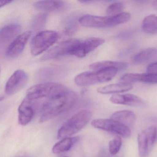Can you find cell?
<instances>
[{
  "instance_id": "cell-15",
  "label": "cell",
  "mask_w": 157,
  "mask_h": 157,
  "mask_svg": "<svg viewBox=\"0 0 157 157\" xmlns=\"http://www.w3.org/2000/svg\"><path fill=\"white\" fill-rule=\"evenodd\" d=\"M109 16H98L86 15L79 19L81 25L91 28H106L108 27Z\"/></svg>"
},
{
  "instance_id": "cell-5",
  "label": "cell",
  "mask_w": 157,
  "mask_h": 157,
  "mask_svg": "<svg viewBox=\"0 0 157 157\" xmlns=\"http://www.w3.org/2000/svg\"><path fill=\"white\" fill-rule=\"evenodd\" d=\"M59 36L55 31H44L38 33L31 41V54L36 56L45 52L57 42Z\"/></svg>"
},
{
  "instance_id": "cell-22",
  "label": "cell",
  "mask_w": 157,
  "mask_h": 157,
  "mask_svg": "<svg viewBox=\"0 0 157 157\" xmlns=\"http://www.w3.org/2000/svg\"><path fill=\"white\" fill-rule=\"evenodd\" d=\"M157 48H146L136 54L133 58V62L135 64H140L147 62L156 56Z\"/></svg>"
},
{
  "instance_id": "cell-21",
  "label": "cell",
  "mask_w": 157,
  "mask_h": 157,
  "mask_svg": "<svg viewBox=\"0 0 157 157\" xmlns=\"http://www.w3.org/2000/svg\"><path fill=\"white\" fill-rule=\"evenodd\" d=\"M78 140V137H67L62 139L53 146L52 151L55 154H59L67 151L71 149Z\"/></svg>"
},
{
  "instance_id": "cell-10",
  "label": "cell",
  "mask_w": 157,
  "mask_h": 157,
  "mask_svg": "<svg viewBox=\"0 0 157 157\" xmlns=\"http://www.w3.org/2000/svg\"><path fill=\"white\" fill-rule=\"evenodd\" d=\"M28 78V75L25 71L22 70L16 71L6 83L5 93L9 95L17 93L25 86Z\"/></svg>"
},
{
  "instance_id": "cell-8",
  "label": "cell",
  "mask_w": 157,
  "mask_h": 157,
  "mask_svg": "<svg viewBox=\"0 0 157 157\" xmlns=\"http://www.w3.org/2000/svg\"><path fill=\"white\" fill-rule=\"evenodd\" d=\"M79 40L72 39L63 41L49 49L42 57V60L55 59L63 56L71 55L72 51Z\"/></svg>"
},
{
  "instance_id": "cell-17",
  "label": "cell",
  "mask_w": 157,
  "mask_h": 157,
  "mask_svg": "<svg viewBox=\"0 0 157 157\" xmlns=\"http://www.w3.org/2000/svg\"><path fill=\"white\" fill-rule=\"evenodd\" d=\"M21 31V26L17 24H10L2 27L0 32L1 44H6L16 36Z\"/></svg>"
},
{
  "instance_id": "cell-30",
  "label": "cell",
  "mask_w": 157,
  "mask_h": 157,
  "mask_svg": "<svg viewBox=\"0 0 157 157\" xmlns=\"http://www.w3.org/2000/svg\"><path fill=\"white\" fill-rule=\"evenodd\" d=\"M135 48H136V44H133L132 45L128 47V48H126L124 51L119 53V56H120L123 57L124 56H126L127 55L130 53L131 51H133V50L135 49Z\"/></svg>"
},
{
  "instance_id": "cell-9",
  "label": "cell",
  "mask_w": 157,
  "mask_h": 157,
  "mask_svg": "<svg viewBox=\"0 0 157 157\" xmlns=\"http://www.w3.org/2000/svg\"><path fill=\"white\" fill-rule=\"evenodd\" d=\"M105 43L104 39L100 37H90L84 41H79L72 51L71 55L83 58Z\"/></svg>"
},
{
  "instance_id": "cell-3",
  "label": "cell",
  "mask_w": 157,
  "mask_h": 157,
  "mask_svg": "<svg viewBox=\"0 0 157 157\" xmlns=\"http://www.w3.org/2000/svg\"><path fill=\"white\" fill-rule=\"evenodd\" d=\"M118 70L116 68H109L96 71H86L77 75L75 82L80 86H88L97 83L107 82L116 75Z\"/></svg>"
},
{
  "instance_id": "cell-29",
  "label": "cell",
  "mask_w": 157,
  "mask_h": 157,
  "mask_svg": "<svg viewBox=\"0 0 157 157\" xmlns=\"http://www.w3.org/2000/svg\"><path fill=\"white\" fill-rule=\"evenodd\" d=\"M147 73L157 75V62L149 65L147 67Z\"/></svg>"
},
{
  "instance_id": "cell-31",
  "label": "cell",
  "mask_w": 157,
  "mask_h": 157,
  "mask_svg": "<svg viewBox=\"0 0 157 157\" xmlns=\"http://www.w3.org/2000/svg\"><path fill=\"white\" fill-rule=\"evenodd\" d=\"M12 1H4L1 2V7L2 8V7H4L5 5L9 4L12 2Z\"/></svg>"
},
{
  "instance_id": "cell-18",
  "label": "cell",
  "mask_w": 157,
  "mask_h": 157,
  "mask_svg": "<svg viewBox=\"0 0 157 157\" xmlns=\"http://www.w3.org/2000/svg\"><path fill=\"white\" fill-rule=\"evenodd\" d=\"M133 88V86L131 83L120 82L100 87L98 88L97 92L101 94H112L128 91Z\"/></svg>"
},
{
  "instance_id": "cell-23",
  "label": "cell",
  "mask_w": 157,
  "mask_h": 157,
  "mask_svg": "<svg viewBox=\"0 0 157 157\" xmlns=\"http://www.w3.org/2000/svg\"><path fill=\"white\" fill-rule=\"evenodd\" d=\"M144 33L150 34H157V15L151 14L144 18L141 25Z\"/></svg>"
},
{
  "instance_id": "cell-2",
  "label": "cell",
  "mask_w": 157,
  "mask_h": 157,
  "mask_svg": "<svg viewBox=\"0 0 157 157\" xmlns=\"http://www.w3.org/2000/svg\"><path fill=\"white\" fill-rule=\"evenodd\" d=\"M92 117V113L86 109L81 110L67 120L59 129L57 138L62 139L80 131L89 123Z\"/></svg>"
},
{
  "instance_id": "cell-27",
  "label": "cell",
  "mask_w": 157,
  "mask_h": 157,
  "mask_svg": "<svg viewBox=\"0 0 157 157\" xmlns=\"http://www.w3.org/2000/svg\"><path fill=\"white\" fill-rule=\"evenodd\" d=\"M46 19V17L45 15H44V14L38 15L33 19V26L36 28H40L44 24Z\"/></svg>"
},
{
  "instance_id": "cell-4",
  "label": "cell",
  "mask_w": 157,
  "mask_h": 157,
  "mask_svg": "<svg viewBox=\"0 0 157 157\" xmlns=\"http://www.w3.org/2000/svg\"><path fill=\"white\" fill-rule=\"evenodd\" d=\"M66 86L56 82L36 84L28 90L26 98L30 100H38L53 97L68 90Z\"/></svg>"
},
{
  "instance_id": "cell-25",
  "label": "cell",
  "mask_w": 157,
  "mask_h": 157,
  "mask_svg": "<svg viewBox=\"0 0 157 157\" xmlns=\"http://www.w3.org/2000/svg\"><path fill=\"white\" fill-rule=\"evenodd\" d=\"M122 145V139L120 136H117L113 139L111 140L109 143V151L112 155L117 154Z\"/></svg>"
},
{
  "instance_id": "cell-26",
  "label": "cell",
  "mask_w": 157,
  "mask_h": 157,
  "mask_svg": "<svg viewBox=\"0 0 157 157\" xmlns=\"http://www.w3.org/2000/svg\"><path fill=\"white\" fill-rule=\"evenodd\" d=\"M124 8V5L123 2H116L112 3L108 6L106 10V14L108 16H114L122 13Z\"/></svg>"
},
{
  "instance_id": "cell-7",
  "label": "cell",
  "mask_w": 157,
  "mask_h": 157,
  "mask_svg": "<svg viewBox=\"0 0 157 157\" xmlns=\"http://www.w3.org/2000/svg\"><path fill=\"white\" fill-rule=\"evenodd\" d=\"M91 125L98 129L113 132L124 138L131 136L130 128L112 119H96L93 120Z\"/></svg>"
},
{
  "instance_id": "cell-13",
  "label": "cell",
  "mask_w": 157,
  "mask_h": 157,
  "mask_svg": "<svg viewBox=\"0 0 157 157\" xmlns=\"http://www.w3.org/2000/svg\"><path fill=\"white\" fill-rule=\"evenodd\" d=\"M18 112L19 124L22 126L28 124L34 114V104L32 101L25 97L19 106Z\"/></svg>"
},
{
  "instance_id": "cell-24",
  "label": "cell",
  "mask_w": 157,
  "mask_h": 157,
  "mask_svg": "<svg viewBox=\"0 0 157 157\" xmlns=\"http://www.w3.org/2000/svg\"><path fill=\"white\" fill-rule=\"evenodd\" d=\"M131 19V14L128 12H122L114 16H109L108 27H113L127 22Z\"/></svg>"
},
{
  "instance_id": "cell-32",
  "label": "cell",
  "mask_w": 157,
  "mask_h": 157,
  "mask_svg": "<svg viewBox=\"0 0 157 157\" xmlns=\"http://www.w3.org/2000/svg\"><path fill=\"white\" fill-rule=\"evenodd\" d=\"M155 4V7H157V1L155 2V3H154Z\"/></svg>"
},
{
  "instance_id": "cell-11",
  "label": "cell",
  "mask_w": 157,
  "mask_h": 157,
  "mask_svg": "<svg viewBox=\"0 0 157 157\" xmlns=\"http://www.w3.org/2000/svg\"><path fill=\"white\" fill-rule=\"evenodd\" d=\"M31 34V31H26L17 36L8 46L6 56L10 58H15L20 56L24 49Z\"/></svg>"
},
{
  "instance_id": "cell-19",
  "label": "cell",
  "mask_w": 157,
  "mask_h": 157,
  "mask_svg": "<svg viewBox=\"0 0 157 157\" xmlns=\"http://www.w3.org/2000/svg\"><path fill=\"white\" fill-rule=\"evenodd\" d=\"M128 65L126 62L118 61H104L95 62L90 66L91 70L93 71L101 70L109 68H116L118 70L122 71L127 68Z\"/></svg>"
},
{
  "instance_id": "cell-6",
  "label": "cell",
  "mask_w": 157,
  "mask_h": 157,
  "mask_svg": "<svg viewBox=\"0 0 157 157\" xmlns=\"http://www.w3.org/2000/svg\"><path fill=\"white\" fill-rule=\"evenodd\" d=\"M157 129L150 127L142 130L138 135L137 141L140 157H147L152 149L156 141Z\"/></svg>"
},
{
  "instance_id": "cell-16",
  "label": "cell",
  "mask_w": 157,
  "mask_h": 157,
  "mask_svg": "<svg viewBox=\"0 0 157 157\" xmlns=\"http://www.w3.org/2000/svg\"><path fill=\"white\" fill-rule=\"evenodd\" d=\"M111 119L117 121L129 128L135 124L136 117L135 114L131 111L122 110L113 113L111 115Z\"/></svg>"
},
{
  "instance_id": "cell-14",
  "label": "cell",
  "mask_w": 157,
  "mask_h": 157,
  "mask_svg": "<svg viewBox=\"0 0 157 157\" xmlns=\"http://www.w3.org/2000/svg\"><path fill=\"white\" fill-rule=\"evenodd\" d=\"M120 82L134 83L136 82L157 83V75L150 73H127L120 79Z\"/></svg>"
},
{
  "instance_id": "cell-33",
  "label": "cell",
  "mask_w": 157,
  "mask_h": 157,
  "mask_svg": "<svg viewBox=\"0 0 157 157\" xmlns=\"http://www.w3.org/2000/svg\"></svg>"
},
{
  "instance_id": "cell-28",
  "label": "cell",
  "mask_w": 157,
  "mask_h": 157,
  "mask_svg": "<svg viewBox=\"0 0 157 157\" xmlns=\"http://www.w3.org/2000/svg\"><path fill=\"white\" fill-rule=\"evenodd\" d=\"M133 34L134 33L133 31L130 30L123 31L117 35V38L121 39H128L133 36Z\"/></svg>"
},
{
  "instance_id": "cell-1",
  "label": "cell",
  "mask_w": 157,
  "mask_h": 157,
  "mask_svg": "<svg viewBox=\"0 0 157 157\" xmlns=\"http://www.w3.org/2000/svg\"><path fill=\"white\" fill-rule=\"evenodd\" d=\"M76 93L67 90L53 97L45 98L40 105V123L46 122L70 109L78 101Z\"/></svg>"
},
{
  "instance_id": "cell-20",
  "label": "cell",
  "mask_w": 157,
  "mask_h": 157,
  "mask_svg": "<svg viewBox=\"0 0 157 157\" xmlns=\"http://www.w3.org/2000/svg\"><path fill=\"white\" fill-rule=\"evenodd\" d=\"M34 7L40 10L52 11L59 10L65 6L64 2L60 1H41L34 3Z\"/></svg>"
},
{
  "instance_id": "cell-12",
  "label": "cell",
  "mask_w": 157,
  "mask_h": 157,
  "mask_svg": "<svg viewBox=\"0 0 157 157\" xmlns=\"http://www.w3.org/2000/svg\"><path fill=\"white\" fill-rule=\"evenodd\" d=\"M111 102L115 104L123 105L137 107L146 106L145 101L140 97L130 94H114L110 98Z\"/></svg>"
}]
</instances>
